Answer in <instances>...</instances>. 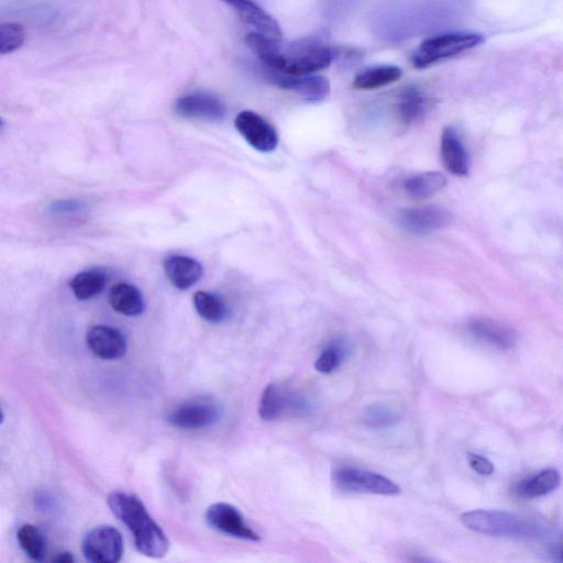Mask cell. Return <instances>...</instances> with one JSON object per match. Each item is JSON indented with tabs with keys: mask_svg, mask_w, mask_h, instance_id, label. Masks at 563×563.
I'll return each instance as SVG.
<instances>
[{
	"mask_svg": "<svg viewBox=\"0 0 563 563\" xmlns=\"http://www.w3.org/2000/svg\"><path fill=\"white\" fill-rule=\"evenodd\" d=\"M53 561L58 563H72L74 562V557L71 553H60L53 559Z\"/></svg>",
	"mask_w": 563,
	"mask_h": 563,
	"instance_id": "1f68e13d",
	"label": "cell"
},
{
	"mask_svg": "<svg viewBox=\"0 0 563 563\" xmlns=\"http://www.w3.org/2000/svg\"><path fill=\"white\" fill-rule=\"evenodd\" d=\"M109 304L115 312L128 317L140 316L146 309L145 298L138 287L128 283H118L112 287Z\"/></svg>",
	"mask_w": 563,
	"mask_h": 563,
	"instance_id": "ac0fdd59",
	"label": "cell"
},
{
	"mask_svg": "<svg viewBox=\"0 0 563 563\" xmlns=\"http://www.w3.org/2000/svg\"><path fill=\"white\" fill-rule=\"evenodd\" d=\"M193 302L197 314L208 323H224L229 317V308L222 296L200 291L194 295Z\"/></svg>",
	"mask_w": 563,
	"mask_h": 563,
	"instance_id": "cb8c5ba5",
	"label": "cell"
},
{
	"mask_svg": "<svg viewBox=\"0 0 563 563\" xmlns=\"http://www.w3.org/2000/svg\"><path fill=\"white\" fill-rule=\"evenodd\" d=\"M312 412V404L300 393L286 391L278 384L264 389L259 405V415L266 422H274L286 414L305 416Z\"/></svg>",
	"mask_w": 563,
	"mask_h": 563,
	"instance_id": "8992f818",
	"label": "cell"
},
{
	"mask_svg": "<svg viewBox=\"0 0 563 563\" xmlns=\"http://www.w3.org/2000/svg\"><path fill=\"white\" fill-rule=\"evenodd\" d=\"M235 126L249 145L259 152L270 153L279 146L277 130L269 121L251 110L239 113L235 119Z\"/></svg>",
	"mask_w": 563,
	"mask_h": 563,
	"instance_id": "30bf717a",
	"label": "cell"
},
{
	"mask_svg": "<svg viewBox=\"0 0 563 563\" xmlns=\"http://www.w3.org/2000/svg\"><path fill=\"white\" fill-rule=\"evenodd\" d=\"M399 114L407 126L415 125L423 120L428 112L429 101L418 87H407L399 99Z\"/></svg>",
	"mask_w": 563,
	"mask_h": 563,
	"instance_id": "44dd1931",
	"label": "cell"
},
{
	"mask_svg": "<svg viewBox=\"0 0 563 563\" xmlns=\"http://www.w3.org/2000/svg\"><path fill=\"white\" fill-rule=\"evenodd\" d=\"M82 208L81 203L79 202H75V201H64V202H58L57 204H54L52 206V211L54 213H73V212H77L80 211V209Z\"/></svg>",
	"mask_w": 563,
	"mask_h": 563,
	"instance_id": "4dcf8cb0",
	"label": "cell"
},
{
	"mask_svg": "<svg viewBox=\"0 0 563 563\" xmlns=\"http://www.w3.org/2000/svg\"><path fill=\"white\" fill-rule=\"evenodd\" d=\"M470 330L474 336L501 349H510L516 344V334L512 329L490 319L474 320Z\"/></svg>",
	"mask_w": 563,
	"mask_h": 563,
	"instance_id": "ffe728a7",
	"label": "cell"
},
{
	"mask_svg": "<svg viewBox=\"0 0 563 563\" xmlns=\"http://www.w3.org/2000/svg\"><path fill=\"white\" fill-rule=\"evenodd\" d=\"M220 418V410L212 400L198 399L175 407L169 415V423L183 430L205 429L215 425Z\"/></svg>",
	"mask_w": 563,
	"mask_h": 563,
	"instance_id": "8fae6325",
	"label": "cell"
},
{
	"mask_svg": "<svg viewBox=\"0 0 563 563\" xmlns=\"http://www.w3.org/2000/svg\"><path fill=\"white\" fill-rule=\"evenodd\" d=\"M206 522L215 531L233 538L255 543L261 540V537L247 524L239 510L227 503H216L209 506L206 512Z\"/></svg>",
	"mask_w": 563,
	"mask_h": 563,
	"instance_id": "9c48e42d",
	"label": "cell"
},
{
	"mask_svg": "<svg viewBox=\"0 0 563 563\" xmlns=\"http://www.w3.org/2000/svg\"><path fill=\"white\" fill-rule=\"evenodd\" d=\"M560 482V472L555 469H547L518 483L516 493L523 499H536L554 492Z\"/></svg>",
	"mask_w": 563,
	"mask_h": 563,
	"instance_id": "7402d4cb",
	"label": "cell"
},
{
	"mask_svg": "<svg viewBox=\"0 0 563 563\" xmlns=\"http://www.w3.org/2000/svg\"><path fill=\"white\" fill-rule=\"evenodd\" d=\"M175 113L185 119L217 123L223 120L227 108L222 99L208 93H192L178 98L174 105Z\"/></svg>",
	"mask_w": 563,
	"mask_h": 563,
	"instance_id": "4fadbf2b",
	"label": "cell"
},
{
	"mask_svg": "<svg viewBox=\"0 0 563 563\" xmlns=\"http://www.w3.org/2000/svg\"><path fill=\"white\" fill-rule=\"evenodd\" d=\"M447 185L446 176L440 172H423L412 176L405 182V191L415 200H426Z\"/></svg>",
	"mask_w": 563,
	"mask_h": 563,
	"instance_id": "603a6c76",
	"label": "cell"
},
{
	"mask_svg": "<svg viewBox=\"0 0 563 563\" xmlns=\"http://www.w3.org/2000/svg\"><path fill=\"white\" fill-rule=\"evenodd\" d=\"M17 539L20 548L28 558L37 562L46 559L48 554L47 539L38 527L30 524L21 526Z\"/></svg>",
	"mask_w": 563,
	"mask_h": 563,
	"instance_id": "484cf974",
	"label": "cell"
},
{
	"mask_svg": "<svg viewBox=\"0 0 563 563\" xmlns=\"http://www.w3.org/2000/svg\"><path fill=\"white\" fill-rule=\"evenodd\" d=\"M106 274L98 270L83 271L76 274L70 282V289L77 300L88 301L105 290Z\"/></svg>",
	"mask_w": 563,
	"mask_h": 563,
	"instance_id": "d4e9b609",
	"label": "cell"
},
{
	"mask_svg": "<svg viewBox=\"0 0 563 563\" xmlns=\"http://www.w3.org/2000/svg\"><path fill=\"white\" fill-rule=\"evenodd\" d=\"M483 41L484 37L481 33L467 31L443 33L423 41L414 52L412 62L418 70L428 69L439 62L479 47Z\"/></svg>",
	"mask_w": 563,
	"mask_h": 563,
	"instance_id": "277c9868",
	"label": "cell"
},
{
	"mask_svg": "<svg viewBox=\"0 0 563 563\" xmlns=\"http://www.w3.org/2000/svg\"><path fill=\"white\" fill-rule=\"evenodd\" d=\"M224 2L234 8L239 17L257 32L282 41L283 32L279 22L253 0H224Z\"/></svg>",
	"mask_w": 563,
	"mask_h": 563,
	"instance_id": "9a60e30c",
	"label": "cell"
},
{
	"mask_svg": "<svg viewBox=\"0 0 563 563\" xmlns=\"http://www.w3.org/2000/svg\"><path fill=\"white\" fill-rule=\"evenodd\" d=\"M441 158L446 169L456 176H467L470 171L468 153L455 129L446 128L441 136Z\"/></svg>",
	"mask_w": 563,
	"mask_h": 563,
	"instance_id": "e0dca14e",
	"label": "cell"
},
{
	"mask_svg": "<svg viewBox=\"0 0 563 563\" xmlns=\"http://www.w3.org/2000/svg\"><path fill=\"white\" fill-rule=\"evenodd\" d=\"M347 351L344 346L334 342L320 353L315 362V369L319 373L330 374L340 368L342 362L345 361Z\"/></svg>",
	"mask_w": 563,
	"mask_h": 563,
	"instance_id": "f1b7e54d",
	"label": "cell"
},
{
	"mask_svg": "<svg viewBox=\"0 0 563 563\" xmlns=\"http://www.w3.org/2000/svg\"><path fill=\"white\" fill-rule=\"evenodd\" d=\"M467 459L470 467L477 473L481 474V476L489 477L494 473L493 463L487 458L469 452Z\"/></svg>",
	"mask_w": 563,
	"mask_h": 563,
	"instance_id": "f546056e",
	"label": "cell"
},
{
	"mask_svg": "<svg viewBox=\"0 0 563 563\" xmlns=\"http://www.w3.org/2000/svg\"><path fill=\"white\" fill-rule=\"evenodd\" d=\"M107 503L118 520L134 536L135 546L141 555L152 559L167 556L170 550L169 538L153 521L137 496L117 491L108 496Z\"/></svg>",
	"mask_w": 563,
	"mask_h": 563,
	"instance_id": "6da1fadb",
	"label": "cell"
},
{
	"mask_svg": "<svg viewBox=\"0 0 563 563\" xmlns=\"http://www.w3.org/2000/svg\"><path fill=\"white\" fill-rule=\"evenodd\" d=\"M461 523L472 532L492 537L529 538L538 532L528 518L503 511H470L462 514Z\"/></svg>",
	"mask_w": 563,
	"mask_h": 563,
	"instance_id": "3957f363",
	"label": "cell"
},
{
	"mask_svg": "<svg viewBox=\"0 0 563 563\" xmlns=\"http://www.w3.org/2000/svg\"><path fill=\"white\" fill-rule=\"evenodd\" d=\"M561 557H562V560H563V547H562V550H561Z\"/></svg>",
	"mask_w": 563,
	"mask_h": 563,
	"instance_id": "d6a6232c",
	"label": "cell"
},
{
	"mask_svg": "<svg viewBox=\"0 0 563 563\" xmlns=\"http://www.w3.org/2000/svg\"><path fill=\"white\" fill-rule=\"evenodd\" d=\"M86 344L94 356L112 361L123 358L128 350V342L117 328L98 325L88 330Z\"/></svg>",
	"mask_w": 563,
	"mask_h": 563,
	"instance_id": "5bb4252c",
	"label": "cell"
},
{
	"mask_svg": "<svg viewBox=\"0 0 563 563\" xmlns=\"http://www.w3.org/2000/svg\"><path fill=\"white\" fill-rule=\"evenodd\" d=\"M403 70L396 65L373 66L360 72L353 80V87L359 91H373L401 80Z\"/></svg>",
	"mask_w": 563,
	"mask_h": 563,
	"instance_id": "d6986e66",
	"label": "cell"
},
{
	"mask_svg": "<svg viewBox=\"0 0 563 563\" xmlns=\"http://www.w3.org/2000/svg\"><path fill=\"white\" fill-rule=\"evenodd\" d=\"M335 487L344 492L396 496L401 489L393 480L377 472L358 468L342 467L333 473Z\"/></svg>",
	"mask_w": 563,
	"mask_h": 563,
	"instance_id": "5b68a950",
	"label": "cell"
},
{
	"mask_svg": "<svg viewBox=\"0 0 563 563\" xmlns=\"http://www.w3.org/2000/svg\"><path fill=\"white\" fill-rule=\"evenodd\" d=\"M267 79L282 90L300 96L306 102L319 103L325 101L330 94V83L319 75H289L267 70Z\"/></svg>",
	"mask_w": 563,
	"mask_h": 563,
	"instance_id": "ba28073f",
	"label": "cell"
},
{
	"mask_svg": "<svg viewBox=\"0 0 563 563\" xmlns=\"http://www.w3.org/2000/svg\"><path fill=\"white\" fill-rule=\"evenodd\" d=\"M454 216L445 208L427 206L405 209L399 216V223L407 233L422 236L435 233L451 225Z\"/></svg>",
	"mask_w": 563,
	"mask_h": 563,
	"instance_id": "7c38bea8",
	"label": "cell"
},
{
	"mask_svg": "<svg viewBox=\"0 0 563 563\" xmlns=\"http://www.w3.org/2000/svg\"><path fill=\"white\" fill-rule=\"evenodd\" d=\"M26 31L17 22H4L0 26V53L7 55L18 51L24 46Z\"/></svg>",
	"mask_w": 563,
	"mask_h": 563,
	"instance_id": "83f0119b",
	"label": "cell"
},
{
	"mask_svg": "<svg viewBox=\"0 0 563 563\" xmlns=\"http://www.w3.org/2000/svg\"><path fill=\"white\" fill-rule=\"evenodd\" d=\"M164 273L176 289L185 291L191 289L203 278L202 264L186 256H172L164 261Z\"/></svg>",
	"mask_w": 563,
	"mask_h": 563,
	"instance_id": "2e32d148",
	"label": "cell"
},
{
	"mask_svg": "<svg viewBox=\"0 0 563 563\" xmlns=\"http://www.w3.org/2000/svg\"><path fill=\"white\" fill-rule=\"evenodd\" d=\"M338 51L318 37L297 40L284 49L278 71L289 75H312L323 71L338 57Z\"/></svg>",
	"mask_w": 563,
	"mask_h": 563,
	"instance_id": "7a4b0ae2",
	"label": "cell"
},
{
	"mask_svg": "<svg viewBox=\"0 0 563 563\" xmlns=\"http://www.w3.org/2000/svg\"><path fill=\"white\" fill-rule=\"evenodd\" d=\"M399 414L384 404H373L366 408L361 414L364 425L373 429L391 428L399 422Z\"/></svg>",
	"mask_w": 563,
	"mask_h": 563,
	"instance_id": "4316f807",
	"label": "cell"
},
{
	"mask_svg": "<svg viewBox=\"0 0 563 563\" xmlns=\"http://www.w3.org/2000/svg\"><path fill=\"white\" fill-rule=\"evenodd\" d=\"M83 554L92 563H117L123 559V536L113 526L102 525L92 529L82 544Z\"/></svg>",
	"mask_w": 563,
	"mask_h": 563,
	"instance_id": "52a82bcc",
	"label": "cell"
}]
</instances>
